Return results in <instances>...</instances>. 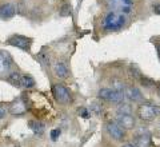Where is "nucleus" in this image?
<instances>
[{
  "mask_svg": "<svg viewBox=\"0 0 160 147\" xmlns=\"http://www.w3.org/2000/svg\"><path fill=\"white\" fill-rule=\"evenodd\" d=\"M126 23L127 19L122 12L111 11L106 15V18L103 20V28L106 31H119L126 26Z\"/></svg>",
  "mask_w": 160,
  "mask_h": 147,
  "instance_id": "nucleus-1",
  "label": "nucleus"
},
{
  "mask_svg": "<svg viewBox=\"0 0 160 147\" xmlns=\"http://www.w3.org/2000/svg\"><path fill=\"white\" fill-rule=\"evenodd\" d=\"M106 129H107V133L109 134V136L115 140H123L126 138V130H124L118 122L109 120L106 126Z\"/></svg>",
  "mask_w": 160,
  "mask_h": 147,
  "instance_id": "nucleus-6",
  "label": "nucleus"
},
{
  "mask_svg": "<svg viewBox=\"0 0 160 147\" xmlns=\"http://www.w3.org/2000/svg\"><path fill=\"white\" fill-rule=\"evenodd\" d=\"M6 115H7V110L3 107V106H0V120L6 118Z\"/></svg>",
  "mask_w": 160,
  "mask_h": 147,
  "instance_id": "nucleus-22",
  "label": "nucleus"
},
{
  "mask_svg": "<svg viewBox=\"0 0 160 147\" xmlns=\"http://www.w3.org/2000/svg\"><path fill=\"white\" fill-rule=\"evenodd\" d=\"M131 113H132V108L127 103H122L118 107V114H131Z\"/></svg>",
  "mask_w": 160,
  "mask_h": 147,
  "instance_id": "nucleus-17",
  "label": "nucleus"
},
{
  "mask_svg": "<svg viewBox=\"0 0 160 147\" xmlns=\"http://www.w3.org/2000/svg\"><path fill=\"white\" fill-rule=\"evenodd\" d=\"M7 43L9 45H13V47L23 50V51H29V50H31L32 40L27 36H23V35H13V36H11L7 40Z\"/></svg>",
  "mask_w": 160,
  "mask_h": 147,
  "instance_id": "nucleus-5",
  "label": "nucleus"
},
{
  "mask_svg": "<svg viewBox=\"0 0 160 147\" xmlns=\"http://www.w3.org/2000/svg\"><path fill=\"white\" fill-rule=\"evenodd\" d=\"M38 59H39V62L42 63V66H47V64H49V56H48V55L44 52V51H42V52L38 55Z\"/></svg>",
  "mask_w": 160,
  "mask_h": 147,
  "instance_id": "nucleus-18",
  "label": "nucleus"
},
{
  "mask_svg": "<svg viewBox=\"0 0 160 147\" xmlns=\"http://www.w3.org/2000/svg\"><path fill=\"white\" fill-rule=\"evenodd\" d=\"M59 13H60V16H68V15L71 13V7H69V4L64 3V4H63V7L60 8Z\"/></svg>",
  "mask_w": 160,
  "mask_h": 147,
  "instance_id": "nucleus-19",
  "label": "nucleus"
},
{
  "mask_svg": "<svg viewBox=\"0 0 160 147\" xmlns=\"http://www.w3.org/2000/svg\"><path fill=\"white\" fill-rule=\"evenodd\" d=\"M52 71H53V74L56 75L58 78H60V79H66V78H68V75H69L68 67L66 66V63H63V62H56V63H53Z\"/></svg>",
  "mask_w": 160,
  "mask_h": 147,
  "instance_id": "nucleus-12",
  "label": "nucleus"
},
{
  "mask_svg": "<svg viewBox=\"0 0 160 147\" xmlns=\"http://www.w3.org/2000/svg\"><path fill=\"white\" fill-rule=\"evenodd\" d=\"M124 95H126L127 99H129L133 103L143 102V94H142V91H140L138 87H135V86H127V87L124 88Z\"/></svg>",
  "mask_w": 160,
  "mask_h": 147,
  "instance_id": "nucleus-7",
  "label": "nucleus"
},
{
  "mask_svg": "<svg viewBox=\"0 0 160 147\" xmlns=\"http://www.w3.org/2000/svg\"><path fill=\"white\" fill-rule=\"evenodd\" d=\"M16 13V7L11 3H4L0 6V18L3 20H8V19H12Z\"/></svg>",
  "mask_w": 160,
  "mask_h": 147,
  "instance_id": "nucleus-9",
  "label": "nucleus"
},
{
  "mask_svg": "<svg viewBox=\"0 0 160 147\" xmlns=\"http://www.w3.org/2000/svg\"><path fill=\"white\" fill-rule=\"evenodd\" d=\"M116 122L124 130H131L135 127V119L132 114H118Z\"/></svg>",
  "mask_w": 160,
  "mask_h": 147,
  "instance_id": "nucleus-8",
  "label": "nucleus"
},
{
  "mask_svg": "<svg viewBox=\"0 0 160 147\" xmlns=\"http://www.w3.org/2000/svg\"><path fill=\"white\" fill-rule=\"evenodd\" d=\"M80 113H82V115H83V118H88V116H89V114H88V111H87L86 108H82V111H80Z\"/></svg>",
  "mask_w": 160,
  "mask_h": 147,
  "instance_id": "nucleus-25",
  "label": "nucleus"
},
{
  "mask_svg": "<svg viewBox=\"0 0 160 147\" xmlns=\"http://www.w3.org/2000/svg\"><path fill=\"white\" fill-rule=\"evenodd\" d=\"M135 146L136 147H149L151 146V135H149L148 131H142L140 134L136 135Z\"/></svg>",
  "mask_w": 160,
  "mask_h": 147,
  "instance_id": "nucleus-13",
  "label": "nucleus"
},
{
  "mask_svg": "<svg viewBox=\"0 0 160 147\" xmlns=\"http://www.w3.org/2000/svg\"><path fill=\"white\" fill-rule=\"evenodd\" d=\"M138 116L144 122H152L160 116V106L152 102H143L138 107Z\"/></svg>",
  "mask_w": 160,
  "mask_h": 147,
  "instance_id": "nucleus-2",
  "label": "nucleus"
},
{
  "mask_svg": "<svg viewBox=\"0 0 160 147\" xmlns=\"http://www.w3.org/2000/svg\"><path fill=\"white\" fill-rule=\"evenodd\" d=\"M98 96L100 99H104V100H108L111 103H116V104H122L126 95H124L123 91H116V90H111V88H102L99 90Z\"/></svg>",
  "mask_w": 160,
  "mask_h": 147,
  "instance_id": "nucleus-3",
  "label": "nucleus"
},
{
  "mask_svg": "<svg viewBox=\"0 0 160 147\" xmlns=\"http://www.w3.org/2000/svg\"><path fill=\"white\" fill-rule=\"evenodd\" d=\"M122 147H136L135 144H131V143H127V144H123Z\"/></svg>",
  "mask_w": 160,
  "mask_h": 147,
  "instance_id": "nucleus-26",
  "label": "nucleus"
},
{
  "mask_svg": "<svg viewBox=\"0 0 160 147\" xmlns=\"http://www.w3.org/2000/svg\"><path fill=\"white\" fill-rule=\"evenodd\" d=\"M120 2H122L123 4H126V6H129V7H131V6H132V3H133V0H120Z\"/></svg>",
  "mask_w": 160,
  "mask_h": 147,
  "instance_id": "nucleus-24",
  "label": "nucleus"
},
{
  "mask_svg": "<svg viewBox=\"0 0 160 147\" xmlns=\"http://www.w3.org/2000/svg\"><path fill=\"white\" fill-rule=\"evenodd\" d=\"M158 94H159V96H160V83L158 84Z\"/></svg>",
  "mask_w": 160,
  "mask_h": 147,
  "instance_id": "nucleus-27",
  "label": "nucleus"
},
{
  "mask_svg": "<svg viewBox=\"0 0 160 147\" xmlns=\"http://www.w3.org/2000/svg\"><path fill=\"white\" fill-rule=\"evenodd\" d=\"M35 79L29 75H22V87L24 88H32L35 87Z\"/></svg>",
  "mask_w": 160,
  "mask_h": 147,
  "instance_id": "nucleus-16",
  "label": "nucleus"
},
{
  "mask_svg": "<svg viewBox=\"0 0 160 147\" xmlns=\"http://www.w3.org/2000/svg\"><path fill=\"white\" fill-rule=\"evenodd\" d=\"M52 94L55 96V99L62 104H68L71 102V92L62 83H58L52 87Z\"/></svg>",
  "mask_w": 160,
  "mask_h": 147,
  "instance_id": "nucleus-4",
  "label": "nucleus"
},
{
  "mask_svg": "<svg viewBox=\"0 0 160 147\" xmlns=\"http://www.w3.org/2000/svg\"><path fill=\"white\" fill-rule=\"evenodd\" d=\"M152 9H153V12H155V13L160 15V4H153V6H152Z\"/></svg>",
  "mask_w": 160,
  "mask_h": 147,
  "instance_id": "nucleus-23",
  "label": "nucleus"
},
{
  "mask_svg": "<svg viewBox=\"0 0 160 147\" xmlns=\"http://www.w3.org/2000/svg\"><path fill=\"white\" fill-rule=\"evenodd\" d=\"M60 134H62L60 129H53V130L51 131V139H52V140H56L59 136H60Z\"/></svg>",
  "mask_w": 160,
  "mask_h": 147,
  "instance_id": "nucleus-21",
  "label": "nucleus"
},
{
  "mask_svg": "<svg viewBox=\"0 0 160 147\" xmlns=\"http://www.w3.org/2000/svg\"><path fill=\"white\" fill-rule=\"evenodd\" d=\"M28 126L36 135H42L44 133V130H46V124H44L43 122H39V120H29Z\"/></svg>",
  "mask_w": 160,
  "mask_h": 147,
  "instance_id": "nucleus-14",
  "label": "nucleus"
},
{
  "mask_svg": "<svg viewBox=\"0 0 160 147\" xmlns=\"http://www.w3.org/2000/svg\"><path fill=\"white\" fill-rule=\"evenodd\" d=\"M27 111V104L23 102L22 99H16L9 104V113L12 115H24Z\"/></svg>",
  "mask_w": 160,
  "mask_h": 147,
  "instance_id": "nucleus-10",
  "label": "nucleus"
},
{
  "mask_svg": "<svg viewBox=\"0 0 160 147\" xmlns=\"http://www.w3.org/2000/svg\"><path fill=\"white\" fill-rule=\"evenodd\" d=\"M7 80L12 86H15V87H22V75H20L19 72H16V71L9 74L7 76Z\"/></svg>",
  "mask_w": 160,
  "mask_h": 147,
  "instance_id": "nucleus-15",
  "label": "nucleus"
},
{
  "mask_svg": "<svg viewBox=\"0 0 160 147\" xmlns=\"http://www.w3.org/2000/svg\"><path fill=\"white\" fill-rule=\"evenodd\" d=\"M140 82H142V83H144L143 86H146V87H151V86L152 84H155L153 83V80H151V79H148V78H146V76H140Z\"/></svg>",
  "mask_w": 160,
  "mask_h": 147,
  "instance_id": "nucleus-20",
  "label": "nucleus"
},
{
  "mask_svg": "<svg viewBox=\"0 0 160 147\" xmlns=\"http://www.w3.org/2000/svg\"><path fill=\"white\" fill-rule=\"evenodd\" d=\"M11 64H12L11 56H9L6 51H2V50H0V76L8 72Z\"/></svg>",
  "mask_w": 160,
  "mask_h": 147,
  "instance_id": "nucleus-11",
  "label": "nucleus"
}]
</instances>
